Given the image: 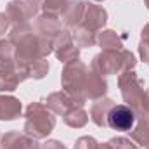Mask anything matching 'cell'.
<instances>
[{
    "mask_svg": "<svg viewBox=\"0 0 149 149\" xmlns=\"http://www.w3.org/2000/svg\"><path fill=\"white\" fill-rule=\"evenodd\" d=\"M9 40L14 45V61L17 64H26L54 52V43L38 37L30 23L12 24L9 30Z\"/></svg>",
    "mask_w": 149,
    "mask_h": 149,
    "instance_id": "1",
    "label": "cell"
},
{
    "mask_svg": "<svg viewBox=\"0 0 149 149\" xmlns=\"http://www.w3.org/2000/svg\"><path fill=\"white\" fill-rule=\"evenodd\" d=\"M137 64L135 56L127 50H102L101 54L94 56L92 63H90V70H94L95 73H99L101 76H108V74H120L125 71L134 70Z\"/></svg>",
    "mask_w": 149,
    "mask_h": 149,
    "instance_id": "2",
    "label": "cell"
},
{
    "mask_svg": "<svg viewBox=\"0 0 149 149\" xmlns=\"http://www.w3.org/2000/svg\"><path fill=\"white\" fill-rule=\"evenodd\" d=\"M56 127V114L50 111L45 102H31L24 113V134L33 139H45Z\"/></svg>",
    "mask_w": 149,
    "mask_h": 149,
    "instance_id": "3",
    "label": "cell"
},
{
    "mask_svg": "<svg viewBox=\"0 0 149 149\" xmlns=\"http://www.w3.org/2000/svg\"><path fill=\"white\" fill-rule=\"evenodd\" d=\"M87 74H88V68L78 59L66 63L64 68H63V73H61L63 90L73 99L78 106H83L87 102V95H85Z\"/></svg>",
    "mask_w": 149,
    "mask_h": 149,
    "instance_id": "4",
    "label": "cell"
},
{
    "mask_svg": "<svg viewBox=\"0 0 149 149\" xmlns=\"http://www.w3.org/2000/svg\"><path fill=\"white\" fill-rule=\"evenodd\" d=\"M118 87L121 92L123 101L127 102V106H130L135 116H139L141 108H142V101H144V81L137 76V73L134 70L125 71L118 76Z\"/></svg>",
    "mask_w": 149,
    "mask_h": 149,
    "instance_id": "5",
    "label": "cell"
},
{
    "mask_svg": "<svg viewBox=\"0 0 149 149\" xmlns=\"http://www.w3.org/2000/svg\"><path fill=\"white\" fill-rule=\"evenodd\" d=\"M42 0H10L7 3L5 14L9 16L12 24H21V23H30L35 19L40 10Z\"/></svg>",
    "mask_w": 149,
    "mask_h": 149,
    "instance_id": "6",
    "label": "cell"
},
{
    "mask_svg": "<svg viewBox=\"0 0 149 149\" xmlns=\"http://www.w3.org/2000/svg\"><path fill=\"white\" fill-rule=\"evenodd\" d=\"M24 80L28 78L23 66H19L14 59L0 63V92H14Z\"/></svg>",
    "mask_w": 149,
    "mask_h": 149,
    "instance_id": "7",
    "label": "cell"
},
{
    "mask_svg": "<svg viewBox=\"0 0 149 149\" xmlns=\"http://www.w3.org/2000/svg\"><path fill=\"white\" fill-rule=\"evenodd\" d=\"M137 121L134 109L127 104H114L108 114V127L116 132H130Z\"/></svg>",
    "mask_w": 149,
    "mask_h": 149,
    "instance_id": "8",
    "label": "cell"
},
{
    "mask_svg": "<svg viewBox=\"0 0 149 149\" xmlns=\"http://www.w3.org/2000/svg\"><path fill=\"white\" fill-rule=\"evenodd\" d=\"M54 54L57 57V61L61 63H70V61H74L78 59L80 56V47L74 43L73 35L70 30H63L61 35L56 38L54 42Z\"/></svg>",
    "mask_w": 149,
    "mask_h": 149,
    "instance_id": "9",
    "label": "cell"
},
{
    "mask_svg": "<svg viewBox=\"0 0 149 149\" xmlns=\"http://www.w3.org/2000/svg\"><path fill=\"white\" fill-rule=\"evenodd\" d=\"M108 23V12L102 5H95V3H88L87 2V9H85V14H83V19L81 23L78 24L80 28H85L92 33H99L102 31V28L106 26ZM76 26V28H78Z\"/></svg>",
    "mask_w": 149,
    "mask_h": 149,
    "instance_id": "10",
    "label": "cell"
},
{
    "mask_svg": "<svg viewBox=\"0 0 149 149\" xmlns=\"http://www.w3.org/2000/svg\"><path fill=\"white\" fill-rule=\"evenodd\" d=\"M33 30L38 37H42L43 40H49V42H56V38L61 35V31L64 30L61 26V19L56 17V16H49V14H42L35 17V23H33Z\"/></svg>",
    "mask_w": 149,
    "mask_h": 149,
    "instance_id": "11",
    "label": "cell"
},
{
    "mask_svg": "<svg viewBox=\"0 0 149 149\" xmlns=\"http://www.w3.org/2000/svg\"><path fill=\"white\" fill-rule=\"evenodd\" d=\"M0 146H2V149H40L37 139H33L26 134L16 132V130H10L5 135H2Z\"/></svg>",
    "mask_w": 149,
    "mask_h": 149,
    "instance_id": "12",
    "label": "cell"
},
{
    "mask_svg": "<svg viewBox=\"0 0 149 149\" xmlns=\"http://www.w3.org/2000/svg\"><path fill=\"white\" fill-rule=\"evenodd\" d=\"M108 92V81L104 80V76L95 73L94 70H88L87 74V85H85V95L87 101H97L101 97H104Z\"/></svg>",
    "mask_w": 149,
    "mask_h": 149,
    "instance_id": "13",
    "label": "cell"
},
{
    "mask_svg": "<svg viewBox=\"0 0 149 149\" xmlns=\"http://www.w3.org/2000/svg\"><path fill=\"white\" fill-rule=\"evenodd\" d=\"M45 106L54 113V114H57V116H64L70 109H73L74 106H78V104L74 102L64 90H59V92H52V94L47 97Z\"/></svg>",
    "mask_w": 149,
    "mask_h": 149,
    "instance_id": "14",
    "label": "cell"
},
{
    "mask_svg": "<svg viewBox=\"0 0 149 149\" xmlns=\"http://www.w3.org/2000/svg\"><path fill=\"white\" fill-rule=\"evenodd\" d=\"M114 106L113 99L109 97H101L97 101H94L92 108H90V120L97 125V127H108V114L111 111V108Z\"/></svg>",
    "mask_w": 149,
    "mask_h": 149,
    "instance_id": "15",
    "label": "cell"
},
{
    "mask_svg": "<svg viewBox=\"0 0 149 149\" xmlns=\"http://www.w3.org/2000/svg\"><path fill=\"white\" fill-rule=\"evenodd\" d=\"M85 9H87V2H83V0H71L70 2V5L66 7V10L63 14V23L68 30H74L81 23Z\"/></svg>",
    "mask_w": 149,
    "mask_h": 149,
    "instance_id": "16",
    "label": "cell"
},
{
    "mask_svg": "<svg viewBox=\"0 0 149 149\" xmlns=\"http://www.w3.org/2000/svg\"><path fill=\"white\" fill-rule=\"evenodd\" d=\"M23 104L14 95H0V121H12L21 116Z\"/></svg>",
    "mask_w": 149,
    "mask_h": 149,
    "instance_id": "17",
    "label": "cell"
},
{
    "mask_svg": "<svg viewBox=\"0 0 149 149\" xmlns=\"http://www.w3.org/2000/svg\"><path fill=\"white\" fill-rule=\"evenodd\" d=\"M97 45L102 50H121L123 47V37H120L113 30H102L97 33Z\"/></svg>",
    "mask_w": 149,
    "mask_h": 149,
    "instance_id": "18",
    "label": "cell"
},
{
    "mask_svg": "<svg viewBox=\"0 0 149 149\" xmlns=\"http://www.w3.org/2000/svg\"><path fill=\"white\" fill-rule=\"evenodd\" d=\"M23 66L26 78H33V80H42L45 74L49 73V61L47 57H42V59H35V61H30L26 64H19Z\"/></svg>",
    "mask_w": 149,
    "mask_h": 149,
    "instance_id": "19",
    "label": "cell"
},
{
    "mask_svg": "<svg viewBox=\"0 0 149 149\" xmlns=\"http://www.w3.org/2000/svg\"><path fill=\"white\" fill-rule=\"evenodd\" d=\"M63 121L71 128H83L88 123V113L83 109V106H74L63 116Z\"/></svg>",
    "mask_w": 149,
    "mask_h": 149,
    "instance_id": "20",
    "label": "cell"
},
{
    "mask_svg": "<svg viewBox=\"0 0 149 149\" xmlns=\"http://www.w3.org/2000/svg\"><path fill=\"white\" fill-rule=\"evenodd\" d=\"M137 125H134V128L130 130V139L141 146V148H148L149 146V121L146 120H137Z\"/></svg>",
    "mask_w": 149,
    "mask_h": 149,
    "instance_id": "21",
    "label": "cell"
},
{
    "mask_svg": "<svg viewBox=\"0 0 149 149\" xmlns=\"http://www.w3.org/2000/svg\"><path fill=\"white\" fill-rule=\"evenodd\" d=\"M71 0H42L40 3V10L42 14H49V16H56L61 17L66 10V7L70 5Z\"/></svg>",
    "mask_w": 149,
    "mask_h": 149,
    "instance_id": "22",
    "label": "cell"
},
{
    "mask_svg": "<svg viewBox=\"0 0 149 149\" xmlns=\"http://www.w3.org/2000/svg\"><path fill=\"white\" fill-rule=\"evenodd\" d=\"M71 35H73L74 43H76L80 49L97 45V35H95V33H92V31H88V30H85V28H80V26H78V28H74Z\"/></svg>",
    "mask_w": 149,
    "mask_h": 149,
    "instance_id": "23",
    "label": "cell"
},
{
    "mask_svg": "<svg viewBox=\"0 0 149 149\" xmlns=\"http://www.w3.org/2000/svg\"><path fill=\"white\" fill-rule=\"evenodd\" d=\"M111 149H139V146L128 137H113L108 141Z\"/></svg>",
    "mask_w": 149,
    "mask_h": 149,
    "instance_id": "24",
    "label": "cell"
},
{
    "mask_svg": "<svg viewBox=\"0 0 149 149\" xmlns=\"http://www.w3.org/2000/svg\"><path fill=\"white\" fill-rule=\"evenodd\" d=\"M14 59V45L10 40H2L0 38V63Z\"/></svg>",
    "mask_w": 149,
    "mask_h": 149,
    "instance_id": "25",
    "label": "cell"
},
{
    "mask_svg": "<svg viewBox=\"0 0 149 149\" xmlns=\"http://www.w3.org/2000/svg\"><path fill=\"white\" fill-rule=\"evenodd\" d=\"M97 146H99V142H97L94 137H90V135H83V137L76 139L73 149H97Z\"/></svg>",
    "mask_w": 149,
    "mask_h": 149,
    "instance_id": "26",
    "label": "cell"
},
{
    "mask_svg": "<svg viewBox=\"0 0 149 149\" xmlns=\"http://www.w3.org/2000/svg\"><path fill=\"white\" fill-rule=\"evenodd\" d=\"M137 120H146V121H149V88L146 90V94H144L142 108H141V113H139Z\"/></svg>",
    "mask_w": 149,
    "mask_h": 149,
    "instance_id": "27",
    "label": "cell"
},
{
    "mask_svg": "<svg viewBox=\"0 0 149 149\" xmlns=\"http://www.w3.org/2000/svg\"><path fill=\"white\" fill-rule=\"evenodd\" d=\"M10 30V19L5 12H0V38Z\"/></svg>",
    "mask_w": 149,
    "mask_h": 149,
    "instance_id": "28",
    "label": "cell"
},
{
    "mask_svg": "<svg viewBox=\"0 0 149 149\" xmlns=\"http://www.w3.org/2000/svg\"><path fill=\"white\" fill-rule=\"evenodd\" d=\"M40 149H68V148H66L61 141H54V139H52V141H47L45 144H42Z\"/></svg>",
    "mask_w": 149,
    "mask_h": 149,
    "instance_id": "29",
    "label": "cell"
},
{
    "mask_svg": "<svg viewBox=\"0 0 149 149\" xmlns=\"http://www.w3.org/2000/svg\"><path fill=\"white\" fill-rule=\"evenodd\" d=\"M141 40L146 42V43H149V23L142 28V31H141Z\"/></svg>",
    "mask_w": 149,
    "mask_h": 149,
    "instance_id": "30",
    "label": "cell"
},
{
    "mask_svg": "<svg viewBox=\"0 0 149 149\" xmlns=\"http://www.w3.org/2000/svg\"><path fill=\"white\" fill-rule=\"evenodd\" d=\"M97 149H111V148H109V144L106 142V144H99V146H97Z\"/></svg>",
    "mask_w": 149,
    "mask_h": 149,
    "instance_id": "31",
    "label": "cell"
},
{
    "mask_svg": "<svg viewBox=\"0 0 149 149\" xmlns=\"http://www.w3.org/2000/svg\"><path fill=\"white\" fill-rule=\"evenodd\" d=\"M144 5H146V7L149 9V0H144Z\"/></svg>",
    "mask_w": 149,
    "mask_h": 149,
    "instance_id": "32",
    "label": "cell"
},
{
    "mask_svg": "<svg viewBox=\"0 0 149 149\" xmlns=\"http://www.w3.org/2000/svg\"><path fill=\"white\" fill-rule=\"evenodd\" d=\"M94 2H104V0H94Z\"/></svg>",
    "mask_w": 149,
    "mask_h": 149,
    "instance_id": "33",
    "label": "cell"
},
{
    "mask_svg": "<svg viewBox=\"0 0 149 149\" xmlns=\"http://www.w3.org/2000/svg\"><path fill=\"white\" fill-rule=\"evenodd\" d=\"M148 149H149V146H148Z\"/></svg>",
    "mask_w": 149,
    "mask_h": 149,
    "instance_id": "34",
    "label": "cell"
},
{
    "mask_svg": "<svg viewBox=\"0 0 149 149\" xmlns=\"http://www.w3.org/2000/svg\"><path fill=\"white\" fill-rule=\"evenodd\" d=\"M0 137H2V135H0Z\"/></svg>",
    "mask_w": 149,
    "mask_h": 149,
    "instance_id": "35",
    "label": "cell"
},
{
    "mask_svg": "<svg viewBox=\"0 0 149 149\" xmlns=\"http://www.w3.org/2000/svg\"><path fill=\"white\" fill-rule=\"evenodd\" d=\"M148 64H149V63H148Z\"/></svg>",
    "mask_w": 149,
    "mask_h": 149,
    "instance_id": "36",
    "label": "cell"
}]
</instances>
